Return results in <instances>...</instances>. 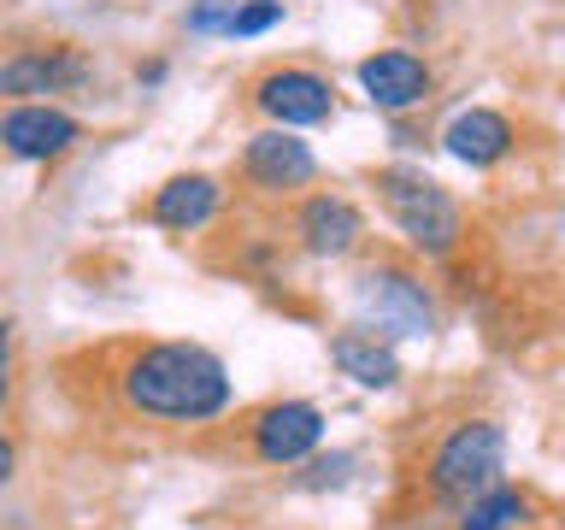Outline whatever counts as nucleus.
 Here are the masks:
<instances>
[{
  "instance_id": "1",
  "label": "nucleus",
  "mask_w": 565,
  "mask_h": 530,
  "mask_svg": "<svg viewBox=\"0 0 565 530\" xmlns=\"http://www.w3.org/2000/svg\"><path fill=\"white\" fill-rule=\"evenodd\" d=\"M124 406L166 424H206L230 406V371L201 342H148L118 371Z\"/></svg>"
},
{
  "instance_id": "2",
  "label": "nucleus",
  "mask_w": 565,
  "mask_h": 530,
  "mask_svg": "<svg viewBox=\"0 0 565 530\" xmlns=\"http://www.w3.org/2000/svg\"><path fill=\"white\" fill-rule=\"evenodd\" d=\"M377 201L406 236V247H418L424 259H448L459 247V236H466V212H459V201L424 171H401V166L377 171Z\"/></svg>"
},
{
  "instance_id": "3",
  "label": "nucleus",
  "mask_w": 565,
  "mask_h": 530,
  "mask_svg": "<svg viewBox=\"0 0 565 530\" xmlns=\"http://www.w3.org/2000/svg\"><path fill=\"white\" fill-rule=\"evenodd\" d=\"M501 471H507V431L494 418H466L436 442L430 495L448 507H471L477 495L501 489Z\"/></svg>"
},
{
  "instance_id": "4",
  "label": "nucleus",
  "mask_w": 565,
  "mask_h": 530,
  "mask_svg": "<svg viewBox=\"0 0 565 530\" xmlns=\"http://www.w3.org/2000/svg\"><path fill=\"white\" fill-rule=\"evenodd\" d=\"M360 312H365V330H377V336H430L436 330V300L430 289L413 277V272H401V265H371V272L360 277Z\"/></svg>"
},
{
  "instance_id": "5",
  "label": "nucleus",
  "mask_w": 565,
  "mask_h": 530,
  "mask_svg": "<svg viewBox=\"0 0 565 530\" xmlns=\"http://www.w3.org/2000/svg\"><path fill=\"white\" fill-rule=\"evenodd\" d=\"M324 442V413L312 401H271L247 418V448L265 466H300Z\"/></svg>"
},
{
  "instance_id": "6",
  "label": "nucleus",
  "mask_w": 565,
  "mask_h": 530,
  "mask_svg": "<svg viewBox=\"0 0 565 530\" xmlns=\"http://www.w3.org/2000/svg\"><path fill=\"white\" fill-rule=\"evenodd\" d=\"M242 177H247V183H254L259 194H295V189H307L312 177H318V153H312L295 130L271 124V130L247 136V148H242Z\"/></svg>"
},
{
  "instance_id": "7",
  "label": "nucleus",
  "mask_w": 565,
  "mask_h": 530,
  "mask_svg": "<svg viewBox=\"0 0 565 530\" xmlns=\"http://www.w3.org/2000/svg\"><path fill=\"white\" fill-rule=\"evenodd\" d=\"M254 106L282 130H300V124H324L335 113V88L318 77V71L300 65H277L254 83Z\"/></svg>"
},
{
  "instance_id": "8",
  "label": "nucleus",
  "mask_w": 565,
  "mask_h": 530,
  "mask_svg": "<svg viewBox=\"0 0 565 530\" xmlns=\"http://www.w3.org/2000/svg\"><path fill=\"white\" fill-rule=\"evenodd\" d=\"M0 141L12 159H60L83 141V124L60 113V106H35V100H12L0 118Z\"/></svg>"
},
{
  "instance_id": "9",
  "label": "nucleus",
  "mask_w": 565,
  "mask_h": 530,
  "mask_svg": "<svg viewBox=\"0 0 565 530\" xmlns=\"http://www.w3.org/2000/svg\"><path fill=\"white\" fill-rule=\"evenodd\" d=\"M88 83V60L77 47H18L0 65V95L24 100V95H65V88Z\"/></svg>"
},
{
  "instance_id": "10",
  "label": "nucleus",
  "mask_w": 565,
  "mask_h": 530,
  "mask_svg": "<svg viewBox=\"0 0 565 530\" xmlns=\"http://www.w3.org/2000/svg\"><path fill=\"white\" fill-rule=\"evenodd\" d=\"M360 88H365L371 106H383V113H406V106L430 100L436 77H430V65H424L418 53L383 47V53H371V60H360Z\"/></svg>"
},
{
  "instance_id": "11",
  "label": "nucleus",
  "mask_w": 565,
  "mask_h": 530,
  "mask_svg": "<svg viewBox=\"0 0 565 530\" xmlns=\"http://www.w3.org/2000/svg\"><path fill=\"white\" fill-rule=\"evenodd\" d=\"M295 236L318 259H342V254L360 247L365 219H360V206H353L348 194H312V201L300 206V219H295Z\"/></svg>"
},
{
  "instance_id": "12",
  "label": "nucleus",
  "mask_w": 565,
  "mask_h": 530,
  "mask_svg": "<svg viewBox=\"0 0 565 530\" xmlns=\"http://www.w3.org/2000/svg\"><path fill=\"white\" fill-rule=\"evenodd\" d=\"M512 124L494 113V106H471V113H459L448 130H441V148H448L459 166H471V171H489V166H501V159L512 153Z\"/></svg>"
},
{
  "instance_id": "13",
  "label": "nucleus",
  "mask_w": 565,
  "mask_h": 530,
  "mask_svg": "<svg viewBox=\"0 0 565 530\" xmlns=\"http://www.w3.org/2000/svg\"><path fill=\"white\" fill-rule=\"evenodd\" d=\"M218 206H224L218 177H206V171H183V177H171V183H159V189H153L148 219H153L159 230H201Z\"/></svg>"
},
{
  "instance_id": "14",
  "label": "nucleus",
  "mask_w": 565,
  "mask_h": 530,
  "mask_svg": "<svg viewBox=\"0 0 565 530\" xmlns=\"http://www.w3.org/2000/svg\"><path fill=\"white\" fill-rule=\"evenodd\" d=\"M330 365L342 371V378H353L360 389H395L401 378V360H395V342L377 330H335L330 336Z\"/></svg>"
},
{
  "instance_id": "15",
  "label": "nucleus",
  "mask_w": 565,
  "mask_h": 530,
  "mask_svg": "<svg viewBox=\"0 0 565 530\" xmlns=\"http://www.w3.org/2000/svg\"><path fill=\"white\" fill-rule=\"evenodd\" d=\"M530 524V495L519 489H489V495H477L471 507H459V524L454 530H524Z\"/></svg>"
},
{
  "instance_id": "16",
  "label": "nucleus",
  "mask_w": 565,
  "mask_h": 530,
  "mask_svg": "<svg viewBox=\"0 0 565 530\" xmlns=\"http://www.w3.org/2000/svg\"><path fill=\"white\" fill-rule=\"evenodd\" d=\"M271 24H282V0H242L236 18L224 24L230 42H247V35H265Z\"/></svg>"
},
{
  "instance_id": "17",
  "label": "nucleus",
  "mask_w": 565,
  "mask_h": 530,
  "mask_svg": "<svg viewBox=\"0 0 565 530\" xmlns=\"http://www.w3.org/2000/svg\"><path fill=\"white\" fill-rule=\"evenodd\" d=\"M236 7H242V0H201V7L189 12V30H194V35H206V30L224 35V24L236 18Z\"/></svg>"
},
{
  "instance_id": "18",
  "label": "nucleus",
  "mask_w": 565,
  "mask_h": 530,
  "mask_svg": "<svg viewBox=\"0 0 565 530\" xmlns=\"http://www.w3.org/2000/svg\"><path fill=\"white\" fill-rule=\"evenodd\" d=\"M348 466H353V459H348V454H330V459H312V477H300V484H307V489H324V484H342V477H348Z\"/></svg>"
}]
</instances>
